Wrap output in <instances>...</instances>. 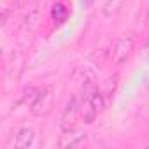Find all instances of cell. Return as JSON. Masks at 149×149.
I'll return each instance as SVG.
<instances>
[{
  "instance_id": "obj_3",
  "label": "cell",
  "mask_w": 149,
  "mask_h": 149,
  "mask_svg": "<svg viewBox=\"0 0 149 149\" xmlns=\"http://www.w3.org/2000/svg\"><path fill=\"white\" fill-rule=\"evenodd\" d=\"M79 114V104L76 100V97H70V100L67 102L65 109H63V114H61V121H60V126L61 130H72L76 128V116Z\"/></svg>"
},
{
  "instance_id": "obj_4",
  "label": "cell",
  "mask_w": 149,
  "mask_h": 149,
  "mask_svg": "<svg viewBox=\"0 0 149 149\" xmlns=\"http://www.w3.org/2000/svg\"><path fill=\"white\" fill-rule=\"evenodd\" d=\"M88 140V135L84 132H79L77 128L65 130L60 137V147H83Z\"/></svg>"
},
{
  "instance_id": "obj_7",
  "label": "cell",
  "mask_w": 149,
  "mask_h": 149,
  "mask_svg": "<svg viewBox=\"0 0 149 149\" xmlns=\"http://www.w3.org/2000/svg\"><path fill=\"white\" fill-rule=\"evenodd\" d=\"M125 0H105V4H104V14L105 16H114L119 7L123 6Z\"/></svg>"
},
{
  "instance_id": "obj_9",
  "label": "cell",
  "mask_w": 149,
  "mask_h": 149,
  "mask_svg": "<svg viewBox=\"0 0 149 149\" xmlns=\"http://www.w3.org/2000/svg\"><path fill=\"white\" fill-rule=\"evenodd\" d=\"M147 16H149V13H147Z\"/></svg>"
},
{
  "instance_id": "obj_5",
  "label": "cell",
  "mask_w": 149,
  "mask_h": 149,
  "mask_svg": "<svg viewBox=\"0 0 149 149\" xmlns=\"http://www.w3.org/2000/svg\"><path fill=\"white\" fill-rule=\"evenodd\" d=\"M98 114H100V112L97 111V107L93 105V102L84 95L83 100H81V104H79V116L83 118V121L90 125V123H93V121L97 119Z\"/></svg>"
},
{
  "instance_id": "obj_8",
  "label": "cell",
  "mask_w": 149,
  "mask_h": 149,
  "mask_svg": "<svg viewBox=\"0 0 149 149\" xmlns=\"http://www.w3.org/2000/svg\"><path fill=\"white\" fill-rule=\"evenodd\" d=\"M67 14H68V11H67V7H65L63 4H54V6H53V18H54L58 23H63L65 18H67Z\"/></svg>"
},
{
  "instance_id": "obj_6",
  "label": "cell",
  "mask_w": 149,
  "mask_h": 149,
  "mask_svg": "<svg viewBox=\"0 0 149 149\" xmlns=\"http://www.w3.org/2000/svg\"><path fill=\"white\" fill-rule=\"evenodd\" d=\"M35 140V133L32 128L28 126H23L16 132V137H14V147H30Z\"/></svg>"
},
{
  "instance_id": "obj_1",
  "label": "cell",
  "mask_w": 149,
  "mask_h": 149,
  "mask_svg": "<svg viewBox=\"0 0 149 149\" xmlns=\"http://www.w3.org/2000/svg\"><path fill=\"white\" fill-rule=\"evenodd\" d=\"M25 102L35 116H47L53 107V93L47 86H32L25 91Z\"/></svg>"
},
{
  "instance_id": "obj_2",
  "label": "cell",
  "mask_w": 149,
  "mask_h": 149,
  "mask_svg": "<svg viewBox=\"0 0 149 149\" xmlns=\"http://www.w3.org/2000/svg\"><path fill=\"white\" fill-rule=\"evenodd\" d=\"M133 51V39L130 35H121L116 44H114V49H112V54H111V60L114 65H123L130 54Z\"/></svg>"
}]
</instances>
